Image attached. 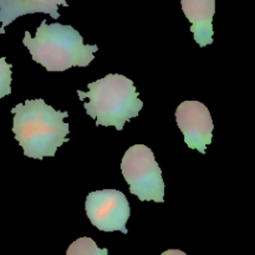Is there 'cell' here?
I'll return each mask as SVG.
<instances>
[{"instance_id":"5","label":"cell","mask_w":255,"mask_h":255,"mask_svg":"<svg viewBox=\"0 0 255 255\" xmlns=\"http://www.w3.org/2000/svg\"><path fill=\"white\" fill-rule=\"evenodd\" d=\"M85 211L92 226L102 232L128 233L126 223L131 216L127 197L117 189L91 192L85 202Z\"/></svg>"},{"instance_id":"6","label":"cell","mask_w":255,"mask_h":255,"mask_svg":"<svg viewBox=\"0 0 255 255\" xmlns=\"http://www.w3.org/2000/svg\"><path fill=\"white\" fill-rule=\"evenodd\" d=\"M176 121L187 146L206 153L207 146L212 143L214 128L208 107L199 101L182 102L176 110Z\"/></svg>"},{"instance_id":"8","label":"cell","mask_w":255,"mask_h":255,"mask_svg":"<svg viewBox=\"0 0 255 255\" xmlns=\"http://www.w3.org/2000/svg\"><path fill=\"white\" fill-rule=\"evenodd\" d=\"M67 7L66 0H1L0 1V34H4L5 27L15 19L26 14L44 12L52 19H59V6Z\"/></svg>"},{"instance_id":"11","label":"cell","mask_w":255,"mask_h":255,"mask_svg":"<svg viewBox=\"0 0 255 255\" xmlns=\"http://www.w3.org/2000/svg\"><path fill=\"white\" fill-rule=\"evenodd\" d=\"M161 255H187L184 252L179 251V249H169V251L163 252Z\"/></svg>"},{"instance_id":"2","label":"cell","mask_w":255,"mask_h":255,"mask_svg":"<svg viewBox=\"0 0 255 255\" xmlns=\"http://www.w3.org/2000/svg\"><path fill=\"white\" fill-rule=\"evenodd\" d=\"M22 44L27 47L32 60L47 71L89 66L99 50L97 45L85 44L84 37L71 25L47 24L46 20H42L34 37L25 31Z\"/></svg>"},{"instance_id":"4","label":"cell","mask_w":255,"mask_h":255,"mask_svg":"<svg viewBox=\"0 0 255 255\" xmlns=\"http://www.w3.org/2000/svg\"><path fill=\"white\" fill-rule=\"evenodd\" d=\"M125 181L129 186V193L139 201L164 202V182L162 171L153 152L144 144L129 147L121 162Z\"/></svg>"},{"instance_id":"9","label":"cell","mask_w":255,"mask_h":255,"mask_svg":"<svg viewBox=\"0 0 255 255\" xmlns=\"http://www.w3.org/2000/svg\"><path fill=\"white\" fill-rule=\"evenodd\" d=\"M66 255H109V251L106 248L100 249L94 239L84 237L71 243Z\"/></svg>"},{"instance_id":"1","label":"cell","mask_w":255,"mask_h":255,"mask_svg":"<svg viewBox=\"0 0 255 255\" xmlns=\"http://www.w3.org/2000/svg\"><path fill=\"white\" fill-rule=\"evenodd\" d=\"M11 114L14 115L12 132L15 139L29 158L54 157L57 148L70 141L66 137L70 126L64 121L69 114L55 110L42 99L17 104L11 109Z\"/></svg>"},{"instance_id":"7","label":"cell","mask_w":255,"mask_h":255,"mask_svg":"<svg viewBox=\"0 0 255 255\" xmlns=\"http://www.w3.org/2000/svg\"><path fill=\"white\" fill-rule=\"evenodd\" d=\"M182 10L192 24L191 31L201 47L213 42V16L216 0H181Z\"/></svg>"},{"instance_id":"12","label":"cell","mask_w":255,"mask_h":255,"mask_svg":"<svg viewBox=\"0 0 255 255\" xmlns=\"http://www.w3.org/2000/svg\"><path fill=\"white\" fill-rule=\"evenodd\" d=\"M0 1H1V0H0Z\"/></svg>"},{"instance_id":"10","label":"cell","mask_w":255,"mask_h":255,"mask_svg":"<svg viewBox=\"0 0 255 255\" xmlns=\"http://www.w3.org/2000/svg\"><path fill=\"white\" fill-rule=\"evenodd\" d=\"M11 67L5 57H0V99L11 94Z\"/></svg>"},{"instance_id":"3","label":"cell","mask_w":255,"mask_h":255,"mask_svg":"<svg viewBox=\"0 0 255 255\" xmlns=\"http://www.w3.org/2000/svg\"><path fill=\"white\" fill-rule=\"evenodd\" d=\"M87 87L89 92L77 90V95L81 101L87 99L84 107L97 126H114L122 131L125 124L138 116L143 107L133 81L124 75L109 74Z\"/></svg>"}]
</instances>
